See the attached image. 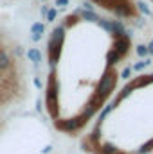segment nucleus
<instances>
[{"label":"nucleus","instance_id":"20e7f679","mask_svg":"<svg viewBox=\"0 0 153 154\" xmlns=\"http://www.w3.org/2000/svg\"><path fill=\"white\" fill-rule=\"evenodd\" d=\"M54 127L60 129V131H63V133L72 134V133L79 131L83 125H81V122L77 120V116H76V118H67V120H56L54 122Z\"/></svg>","mask_w":153,"mask_h":154},{"label":"nucleus","instance_id":"f257e3e1","mask_svg":"<svg viewBox=\"0 0 153 154\" xmlns=\"http://www.w3.org/2000/svg\"><path fill=\"white\" fill-rule=\"evenodd\" d=\"M63 39H65V27L63 25H58L49 39V45H47V52H49V63L50 66L54 68L60 61V56H61V47H63Z\"/></svg>","mask_w":153,"mask_h":154},{"label":"nucleus","instance_id":"ddd939ff","mask_svg":"<svg viewBox=\"0 0 153 154\" xmlns=\"http://www.w3.org/2000/svg\"><path fill=\"white\" fill-rule=\"evenodd\" d=\"M31 31H33V34H43L45 25H43V23H34V25L31 27Z\"/></svg>","mask_w":153,"mask_h":154},{"label":"nucleus","instance_id":"b1692460","mask_svg":"<svg viewBox=\"0 0 153 154\" xmlns=\"http://www.w3.org/2000/svg\"><path fill=\"white\" fill-rule=\"evenodd\" d=\"M151 77H153V74H151Z\"/></svg>","mask_w":153,"mask_h":154},{"label":"nucleus","instance_id":"f03ea898","mask_svg":"<svg viewBox=\"0 0 153 154\" xmlns=\"http://www.w3.org/2000/svg\"><path fill=\"white\" fill-rule=\"evenodd\" d=\"M45 106L52 118H58L60 108H58V81H56V68L50 70L49 81H47V93H45Z\"/></svg>","mask_w":153,"mask_h":154},{"label":"nucleus","instance_id":"f8f14e48","mask_svg":"<svg viewBox=\"0 0 153 154\" xmlns=\"http://www.w3.org/2000/svg\"><path fill=\"white\" fill-rule=\"evenodd\" d=\"M77 20H79V14H77V13H74V14H69V16H67V20H65V27L76 25Z\"/></svg>","mask_w":153,"mask_h":154},{"label":"nucleus","instance_id":"9b49d317","mask_svg":"<svg viewBox=\"0 0 153 154\" xmlns=\"http://www.w3.org/2000/svg\"><path fill=\"white\" fill-rule=\"evenodd\" d=\"M81 18L86 20V22H99L101 20L96 13H90V11H81Z\"/></svg>","mask_w":153,"mask_h":154},{"label":"nucleus","instance_id":"5701e85b","mask_svg":"<svg viewBox=\"0 0 153 154\" xmlns=\"http://www.w3.org/2000/svg\"><path fill=\"white\" fill-rule=\"evenodd\" d=\"M34 84H36L38 88H41V82H40V79H34Z\"/></svg>","mask_w":153,"mask_h":154},{"label":"nucleus","instance_id":"a211bd4d","mask_svg":"<svg viewBox=\"0 0 153 154\" xmlns=\"http://www.w3.org/2000/svg\"><path fill=\"white\" fill-rule=\"evenodd\" d=\"M130 75H132V68H130V66H126V68L122 70L121 77H122V79H130Z\"/></svg>","mask_w":153,"mask_h":154},{"label":"nucleus","instance_id":"1a4fd4ad","mask_svg":"<svg viewBox=\"0 0 153 154\" xmlns=\"http://www.w3.org/2000/svg\"><path fill=\"white\" fill-rule=\"evenodd\" d=\"M97 152L99 154H122L119 149H115L112 143H103V145H99Z\"/></svg>","mask_w":153,"mask_h":154},{"label":"nucleus","instance_id":"6ab92c4d","mask_svg":"<svg viewBox=\"0 0 153 154\" xmlns=\"http://www.w3.org/2000/svg\"><path fill=\"white\" fill-rule=\"evenodd\" d=\"M41 38H43L41 34H33V36H31V39H33V41H41Z\"/></svg>","mask_w":153,"mask_h":154},{"label":"nucleus","instance_id":"7ed1b4c3","mask_svg":"<svg viewBox=\"0 0 153 154\" xmlns=\"http://www.w3.org/2000/svg\"><path fill=\"white\" fill-rule=\"evenodd\" d=\"M117 77L119 75H117V70H115V68H106L105 74H103V77H101V82H99L96 93H94L92 97H96L97 100H101V102L105 104L106 97L112 93V90L117 86Z\"/></svg>","mask_w":153,"mask_h":154},{"label":"nucleus","instance_id":"4468645a","mask_svg":"<svg viewBox=\"0 0 153 154\" xmlns=\"http://www.w3.org/2000/svg\"><path fill=\"white\" fill-rule=\"evenodd\" d=\"M150 63H151V61H150V59H144V61H141V63H137V65H135V66H133V70H137V72H141V70H142V68H144V66H148V65H150Z\"/></svg>","mask_w":153,"mask_h":154},{"label":"nucleus","instance_id":"423d86ee","mask_svg":"<svg viewBox=\"0 0 153 154\" xmlns=\"http://www.w3.org/2000/svg\"><path fill=\"white\" fill-rule=\"evenodd\" d=\"M11 66H13V59H11V56H9L4 48H0V72H7Z\"/></svg>","mask_w":153,"mask_h":154},{"label":"nucleus","instance_id":"0eeeda50","mask_svg":"<svg viewBox=\"0 0 153 154\" xmlns=\"http://www.w3.org/2000/svg\"><path fill=\"white\" fill-rule=\"evenodd\" d=\"M150 82H153V77L151 75H141V77H135V79L130 82V86H132V90H137V88L148 86Z\"/></svg>","mask_w":153,"mask_h":154},{"label":"nucleus","instance_id":"6e6552de","mask_svg":"<svg viewBox=\"0 0 153 154\" xmlns=\"http://www.w3.org/2000/svg\"><path fill=\"white\" fill-rule=\"evenodd\" d=\"M121 59H122V57L115 52L114 48H110V50H108V54H106V65H108V68H114V65H117Z\"/></svg>","mask_w":153,"mask_h":154},{"label":"nucleus","instance_id":"2eb2a0df","mask_svg":"<svg viewBox=\"0 0 153 154\" xmlns=\"http://www.w3.org/2000/svg\"><path fill=\"white\" fill-rule=\"evenodd\" d=\"M137 54H139L141 57L148 56V47H146V45H139V47H137Z\"/></svg>","mask_w":153,"mask_h":154},{"label":"nucleus","instance_id":"4be33fe9","mask_svg":"<svg viewBox=\"0 0 153 154\" xmlns=\"http://www.w3.org/2000/svg\"><path fill=\"white\" fill-rule=\"evenodd\" d=\"M47 13H49V9H47V7L43 5V7H41V14H47Z\"/></svg>","mask_w":153,"mask_h":154},{"label":"nucleus","instance_id":"aec40b11","mask_svg":"<svg viewBox=\"0 0 153 154\" xmlns=\"http://www.w3.org/2000/svg\"><path fill=\"white\" fill-rule=\"evenodd\" d=\"M56 4H58V5H67V4H69V0H58Z\"/></svg>","mask_w":153,"mask_h":154},{"label":"nucleus","instance_id":"39448f33","mask_svg":"<svg viewBox=\"0 0 153 154\" xmlns=\"http://www.w3.org/2000/svg\"><path fill=\"white\" fill-rule=\"evenodd\" d=\"M130 39L132 38H121V39H115L114 43V50L121 56V57H124L126 54H128V48H130Z\"/></svg>","mask_w":153,"mask_h":154},{"label":"nucleus","instance_id":"9d476101","mask_svg":"<svg viewBox=\"0 0 153 154\" xmlns=\"http://www.w3.org/2000/svg\"><path fill=\"white\" fill-rule=\"evenodd\" d=\"M27 57H29L33 63H41V54H40L38 48H29V52H27Z\"/></svg>","mask_w":153,"mask_h":154},{"label":"nucleus","instance_id":"f3484780","mask_svg":"<svg viewBox=\"0 0 153 154\" xmlns=\"http://www.w3.org/2000/svg\"><path fill=\"white\" fill-rule=\"evenodd\" d=\"M56 14H58V11H56V9H50V11L47 13V20H49V22H54Z\"/></svg>","mask_w":153,"mask_h":154},{"label":"nucleus","instance_id":"412c9836","mask_svg":"<svg viewBox=\"0 0 153 154\" xmlns=\"http://www.w3.org/2000/svg\"><path fill=\"white\" fill-rule=\"evenodd\" d=\"M50 151H52V147H50V145H47V147L43 149V154H49V152H50Z\"/></svg>","mask_w":153,"mask_h":154},{"label":"nucleus","instance_id":"dca6fc26","mask_svg":"<svg viewBox=\"0 0 153 154\" xmlns=\"http://www.w3.org/2000/svg\"><path fill=\"white\" fill-rule=\"evenodd\" d=\"M137 5H139V9H141V11H142V13H144V14H148V16H150V14H151V11H150V9H148V5H146V4H142V2H139V4H137Z\"/></svg>","mask_w":153,"mask_h":154}]
</instances>
